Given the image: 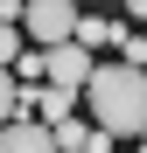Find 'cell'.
Instances as JSON below:
<instances>
[{
	"label": "cell",
	"instance_id": "cell-1",
	"mask_svg": "<svg viewBox=\"0 0 147 153\" xmlns=\"http://www.w3.org/2000/svg\"><path fill=\"white\" fill-rule=\"evenodd\" d=\"M77 105L91 111L84 125H91V132L98 139H133L140 132V125H147V70L140 63H105V56H98L91 63V84L77 91Z\"/></svg>",
	"mask_w": 147,
	"mask_h": 153
},
{
	"label": "cell",
	"instance_id": "cell-2",
	"mask_svg": "<svg viewBox=\"0 0 147 153\" xmlns=\"http://www.w3.org/2000/svg\"><path fill=\"white\" fill-rule=\"evenodd\" d=\"M21 42L28 49H63L70 35H77V7L70 0H21Z\"/></svg>",
	"mask_w": 147,
	"mask_h": 153
},
{
	"label": "cell",
	"instance_id": "cell-3",
	"mask_svg": "<svg viewBox=\"0 0 147 153\" xmlns=\"http://www.w3.org/2000/svg\"><path fill=\"white\" fill-rule=\"evenodd\" d=\"M91 63H98V56H84L77 42H63V49H42V76H49V91H70V97L91 84Z\"/></svg>",
	"mask_w": 147,
	"mask_h": 153
},
{
	"label": "cell",
	"instance_id": "cell-4",
	"mask_svg": "<svg viewBox=\"0 0 147 153\" xmlns=\"http://www.w3.org/2000/svg\"><path fill=\"white\" fill-rule=\"evenodd\" d=\"M0 153H56V139H49V125L14 118V125H0Z\"/></svg>",
	"mask_w": 147,
	"mask_h": 153
},
{
	"label": "cell",
	"instance_id": "cell-5",
	"mask_svg": "<svg viewBox=\"0 0 147 153\" xmlns=\"http://www.w3.org/2000/svg\"><path fill=\"white\" fill-rule=\"evenodd\" d=\"M119 35H126V28H119V14H77V35H70V42H77L84 56H98V49L119 42Z\"/></svg>",
	"mask_w": 147,
	"mask_h": 153
},
{
	"label": "cell",
	"instance_id": "cell-6",
	"mask_svg": "<svg viewBox=\"0 0 147 153\" xmlns=\"http://www.w3.org/2000/svg\"><path fill=\"white\" fill-rule=\"evenodd\" d=\"M21 105H35V125H63L70 111H77V97L70 91H35V97H21Z\"/></svg>",
	"mask_w": 147,
	"mask_h": 153
},
{
	"label": "cell",
	"instance_id": "cell-7",
	"mask_svg": "<svg viewBox=\"0 0 147 153\" xmlns=\"http://www.w3.org/2000/svg\"><path fill=\"white\" fill-rule=\"evenodd\" d=\"M126 21H147V0H133V7H126Z\"/></svg>",
	"mask_w": 147,
	"mask_h": 153
}]
</instances>
